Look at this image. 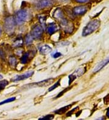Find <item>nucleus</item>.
<instances>
[{
  "label": "nucleus",
  "instance_id": "nucleus-1",
  "mask_svg": "<svg viewBox=\"0 0 109 120\" xmlns=\"http://www.w3.org/2000/svg\"><path fill=\"white\" fill-rule=\"evenodd\" d=\"M100 21L98 19H94V20L90 21L83 29V37H86L87 35H89L90 34H92L93 32H94L99 28V27L100 26Z\"/></svg>",
  "mask_w": 109,
  "mask_h": 120
},
{
  "label": "nucleus",
  "instance_id": "nucleus-2",
  "mask_svg": "<svg viewBox=\"0 0 109 120\" xmlns=\"http://www.w3.org/2000/svg\"><path fill=\"white\" fill-rule=\"evenodd\" d=\"M15 24L16 23L13 16H10L6 18L4 24V29L5 32L9 35L14 33Z\"/></svg>",
  "mask_w": 109,
  "mask_h": 120
},
{
  "label": "nucleus",
  "instance_id": "nucleus-3",
  "mask_svg": "<svg viewBox=\"0 0 109 120\" xmlns=\"http://www.w3.org/2000/svg\"><path fill=\"white\" fill-rule=\"evenodd\" d=\"M29 17V13L26 9H21L16 13L14 19L15 23L18 25H21L27 20Z\"/></svg>",
  "mask_w": 109,
  "mask_h": 120
},
{
  "label": "nucleus",
  "instance_id": "nucleus-4",
  "mask_svg": "<svg viewBox=\"0 0 109 120\" xmlns=\"http://www.w3.org/2000/svg\"><path fill=\"white\" fill-rule=\"evenodd\" d=\"M60 24L61 27L66 33H71L73 30V24L70 21L65 19V18H63V19L60 20Z\"/></svg>",
  "mask_w": 109,
  "mask_h": 120
},
{
  "label": "nucleus",
  "instance_id": "nucleus-5",
  "mask_svg": "<svg viewBox=\"0 0 109 120\" xmlns=\"http://www.w3.org/2000/svg\"><path fill=\"white\" fill-rule=\"evenodd\" d=\"M43 34V27L40 25H36L32 28L31 35L35 39H39Z\"/></svg>",
  "mask_w": 109,
  "mask_h": 120
},
{
  "label": "nucleus",
  "instance_id": "nucleus-6",
  "mask_svg": "<svg viewBox=\"0 0 109 120\" xmlns=\"http://www.w3.org/2000/svg\"><path fill=\"white\" fill-rule=\"evenodd\" d=\"M53 4V0H40L36 4V8L39 9H42L50 7Z\"/></svg>",
  "mask_w": 109,
  "mask_h": 120
},
{
  "label": "nucleus",
  "instance_id": "nucleus-7",
  "mask_svg": "<svg viewBox=\"0 0 109 120\" xmlns=\"http://www.w3.org/2000/svg\"><path fill=\"white\" fill-rule=\"evenodd\" d=\"M54 78H49L47 79H45V80L41 81L40 82H36V83L34 84L33 85L34 86L36 87H47L51 85L52 84L53 82Z\"/></svg>",
  "mask_w": 109,
  "mask_h": 120
},
{
  "label": "nucleus",
  "instance_id": "nucleus-8",
  "mask_svg": "<svg viewBox=\"0 0 109 120\" xmlns=\"http://www.w3.org/2000/svg\"><path fill=\"white\" fill-rule=\"evenodd\" d=\"M87 10V8L86 6H80L75 7L73 9V12L75 15H84L85 13H86Z\"/></svg>",
  "mask_w": 109,
  "mask_h": 120
},
{
  "label": "nucleus",
  "instance_id": "nucleus-9",
  "mask_svg": "<svg viewBox=\"0 0 109 120\" xmlns=\"http://www.w3.org/2000/svg\"><path fill=\"white\" fill-rule=\"evenodd\" d=\"M34 73V71H30L27 73H25L24 74H22L20 75H18L14 79H13V81H19L24 80L25 79H27L28 78L32 76V75Z\"/></svg>",
  "mask_w": 109,
  "mask_h": 120
},
{
  "label": "nucleus",
  "instance_id": "nucleus-10",
  "mask_svg": "<svg viewBox=\"0 0 109 120\" xmlns=\"http://www.w3.org/2000/svg\"><path fill=\"white\" fill-rule=\"evenodd\" d=\"M108 63H109V56L106 59H105L104 60H103L102 61H101V63H99L97 66L95 67V68L93 70V72L94 73H96V72H99V70H101L102 68H104L105 66Z\"/></svg>",
  "mask_w": 109,
  "mask_h": 120
},
{
  "label": "nucleus",
  "instance_id": "nucleus-11",
  "mask_svg": "<svg viewBox=\"0 0 109 120\" xmlns=\"http://www.w3.org/2000/svg\"><path fill=\"white\" fill-rule=\"evenodd\" d=\"M58 30V26L55 22H51L49 24L48 26L47 27V32L50 35H52L54 33L56 32Z\"/></svg>",
  "mask_w": 109,
  "mask_h": 120
},
{
  "label": "nucleus",
  "instance_id": "nucleus-12",
  "mask_svg": "<svg viewBox=\"0 0 109 120\" xmlns=\"http://www.w3.org/2000/svg\"><path fill=\"white\" fill-rule=\"evenodd\" d=\"M32 57H33V55H32V53L30 52H27L25 53L23 55V56L21 58V62L23 64H26Z\"/></svg>",
  "mask_w": 109,
  "mask_h": 120
},
{
  "label": "nucleus",
  "instance_id": "nucleus-13",
  "mask_svg": "<svg viewBox=\"0 0 109 120\" xmlns=\"http://www.w3.org/2000/svg\"><path fill=\"white\" fill-rule=\"evenodd\" d=\"M53 18H55V19L60 21L61 20V19H63V18H64L63 12L60 8H58V9H56L55 11L53 12Z\"/></svg>",
  "mask_w": 109,
  "mask_h": 120
},
{
  "label": "nucleus",
  "instance_id": "nucleus-14",
  "mask_svg": "<svg viewBox=\"0 0 109 120\" xmlns=\"http://www.w3.org/2000/svg\"><path fill=\"white\" fill-rule=\"evenodd\" d=\"M52 48L50 47L49 45H42L40 48H39V52L42 55H47L49 54V53L52 51Z\"/></svg>",
  "mask_w": 109,
  "mask_h": 120
},
{
  "label": "nucleus",
  "instance_id": "nucleus-15",
  "mask_svg": "<svg viewBox=\"0 0 109 120\" xmlns=\"http://www.w3.org/2000/svg\"><path fill=\"white\" fill-rule=\"evenodd\" d=\"M72 105L73 104H69V105H66V106H64V107H62V108L60 109H58V110L55 111V113L58 115L63 114V113H65L67 111H68V110L71 108Z\"/></svg>",
  "mask_w": 109,
  "mask_h": 120
},
{
  "label": "nucleus",
  "instance_id": "nucleus-16",
  "mask_svg": "<svg viewBox=\"0 0 109 120\" xmlns=\"http://www.w3.org/2000/svg\"><path fill=\"white\" fill-rule=\"evenodd\" d=\"M85 72H86V68H79L78 69H77V70H76L75 72L73 73L72 75H74V76H75L76 78L78 77V76L83 75V74Z\"/></svg>",
  "mask_w": 109,
  "mask_h": 120
},
{
  "label": "nucleus",
  "instance_id": "nucleus-17",
  "mask_svg": "<svg viewBox=\"0 0 109 120\" xmlns=\"http://www.w3.org/2000/svg\"><path fill=\"white\" fill-rule=\"evenodd\" d=\"M23 39L21 37L18 38L13 44V47H21L23 45Z\"/></svg>",
  "mask_w": 109,
  "mask_h": 120
},
{
  "label": "nucleus",
  "instance_id": "nucleus-18",
  "mask_svg": "<svg viewBox=\"0 0 109 120\" xmlns=\"http://www.w3.org/2000/svg\"><path fill=\"white\" fill-rule=\"evenodd\" d=\"M25 43L27 45H30V44H32L33 43V40H34V38L32 37L31 34H27L26 35L25 37Z\"/></svg>",
  "mask_w": 109,
  "mask_h": 120
},
{
  "label": "nucleus",
  "instance_id": "nucleus-19",
  "mask_svg": "<svg viewBox=\"0 0 109 120\" xmlns=\"http://www.w3.org/2000/svg\"><path fill=\"white\" fill-rule=\"evenodd\" d=\"M9 63L10 66L15 68L16 66V64H17V60H16V57H15L13 56H10L9 58Z\"/></svg>",
  "mask_w": 109,
  "mask_h": 120
},
{
  "label": "nucleus",
  "instance_id": "nucleus-20",
  "mask_svg": "<svg viewBox=\"0 0 109 120\" xmlns=\"http://www.w3.org/2000/svg\"><path fill=\"white\" fill-rule=\"evenodd\" d=\"M9 84V82L7 80L4 79V80L1 81H0V90H2Z\"/></svg>",
  "mask_w": 109,
  "mask_h": 120
},
{
  "label": "nucleus",
  "instance_id": "nucleus-21",
  "mask_svg": "<svg viewBox=\"0 0 109 120\" xmlns=\"http://www.w3.org/2000/svg\"><path fill=\"white\" fill-rule=\"evenodd\" d=\"M60 81H61V79H59V80L58 81V82H56V83L53 86H52V87H50L49 88V92H51V91L53 90L54 89H55L56 88L60 86Z\"/></svg>",
  "mask_w": 109,
  "mask_h": 120
},
{
  "label": "nucleus",
  "instance_id": "nucleus-22",
  "mask_svg": "<svg viewBox=\"0 0 109 120\" xmlns=\"http://www.w3.org/2000/svg\"><path fill=\"white\" fill-rule=\"evenodd\" d=\"M16 99L15 97H12V98H10L9 99H7V100H4V101H2L0 103V105H2V104H6V103H10V102H12V101H15Z\"/></svg>",
  "mask_w": 109,
  "mask_h": 120
},
{
  "label": "nucleus",
  "instance_id": "nucleus-23",
  "mask_svg": "<svg viewBox=\"0 0 109 120\" xmlns=\"http://www.w3.org/2000/svg\"><path fill=\"white\" fill-rule=\"evenodd\" d=\"M54 118V115H48L44 116V117L39 118V120H52Z\"/></svg>",
  "mask_w": 109,
  "mask_h": 120
},
{
  "label": "nucleus",
  "instance_id": "nucleus-24",
  "mask_svg": "<svg viewBox=\"0 0 109 120\" xmlns=\"http://www.w3.org/2000/svg\"><path fill=\"white\" fill-rule=\"evenodd\" d=\"M39 21L42 24V27L45 26V17L44 16H41V17H39Z\"/></svg>",
  "mask_w": 109,
  "mask_h": 120
},
{
  "label": "nucleus",
  "instance_id": "nucleus-25",
  "mask_svg": "<svg viewBox=\"0 0 109 120\" xmlns=\"http://www.w3.org/2000/svg\"><path fill=\"white\" fill-rule=\"evenodd\" d=\"M69 89H70V88H67V89H65V90H64V91H63V92H61V93H60V94H58V96H56L55 98H59V97H61V96H63V95H64V93H65V92H66V91H68V90H69Z\"/></svg>",
  "mask_w": 109,
  "mask_h": 120
},
{
  "label": "nucleus",
  "instance_id": "nucleus-26",
  "mask_svg": "<svg viewBox=\"0 0 109 120\" xmlns=\"http://www.w3.org/2000/svg\"><path fill=\"white\" fill-rule=\"evenodd\" d=\"M104 101L105 104H108L109 103V94H108L106 97H105L104 98Z\"/></svg>",
  "mask_w": 109,
  "mask_h": 120
},
{
  "label": "nucleus",
  "instance_id": "nucleus-27",
  "mask_svg": "<svg viewBox=\"0 0 109 120\" xmlns=\"http://www.w3.org/2000/svg\"><path fill=\"white\" fill-rule=\"evenodd\" d=\"M61 56V53L56 52L55 53H54V54L53 55V57L55 58H56L60 57V56Z\"/></svg>",
  "mask_w": 109,
  "mask_h": 120
},
{
  "label": "nucleus",
  "instance_id": "nucleus-28",
  "mask_svg": "<svg viewBox=\"0 0 109 120\" xmlns=\"http://www.w3.org/2000/svg\"><path fill=\"white\" fill-rule=\"evenodd\" d=\"M78 107H76V108H75V109H73L72 110H71V111H70L68 113H67V115H66V116H70L71 115V114H73V112H74L75 111V110L76 109H78Z\"/></svg>",
  "mask_w": 109,
  "mask_h": 120
},
{
  "label": "nucleus",
  "instance_id": "nucleus-29",
  "mask_svg": "<svg viewBox=\"0 0 109 120\" xmlns=\"http://www.w3.org/2000/svg\"><path fill=\"white\" fill-rule=\"evenodd\" d=\"M89 0H75L76 2L79 3H86L89 1Z\"/></svg>",
  "mask_w": 109,
  "mask_h": 120
},
{
  "label": "nucleus",
  "instance_id": "nucleus-30",
  "mask_svg": "<svg viewBox=\"0 0 109 120\" xmlns=\"http://www.w3.org/2000/svg\"><path fill=\"white\" fill-rule=\"evenodd\" d=\"M0 56H1L2 58H5L4 54V53H3V52L1 50H0Z\"/></svg>",
  "mask_w": 109,
  "mask_h": 120
},
{
  "label": "nucleus",
  "instance_id": "nucleus-31",
  "mask_svg": "<svg viewBox=\"0 0 109 120\" xmlns=\"http://www.w3.org/2000/svg\"><path fill=\"white\" fill-rule=\"evenodd\" d=\"M56 1H58L59 2H61V3H67L70 0H56Z\"/></svg>",
  "mask_w": 109,
  "mask_h": 120
},
{
  "label": "nucleus",
  "instance_id": "nucleus-32",
  "mask_svg": "<svg viewBox=\"0 0 109 120\" xmlns=\"http://www.w3.org/2000/svg\"><path fill=\"white\" fill-rule=\"evenodd\" d=\"M106 116H107L108 118H109V108L107 110V113H106Z\"/></svg>",
  "mask_w": 109,
  "mask_h": 120
},
{
  "label": "nucleus",
  "instance_id": "nucleus-33",
  "mask_svg": "<svg viewBox=\"0 0 109 120\" xmlns=\"http://www.w3.org/2000/svg\"><path fill=\"white\" fill-rule=\"evenodd\" d=\"M1 35V27H0V36Z\"/></svg>",
  "mask_w": 109,
  "mask_h": 120
},
{
  "label": "nucleus",
  "instance_id": "nucleus-34",
  "mask_svg": "<svg viewBox=\"0 0 109 120\" xmlns=\"http://www.w3.org/2000/svg\"><path fill=\"white\" fill-rule=\"evenodd\" d=\"M2 78H3V76L1 75H0V79H2Z\"/></svg>",
  "mask_w": 109,
  "mask_h": 120
}]
</instances>
